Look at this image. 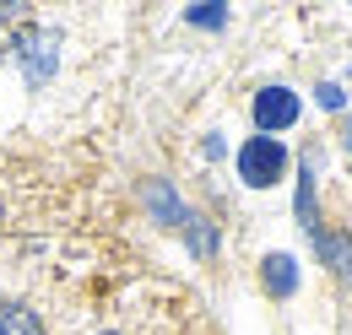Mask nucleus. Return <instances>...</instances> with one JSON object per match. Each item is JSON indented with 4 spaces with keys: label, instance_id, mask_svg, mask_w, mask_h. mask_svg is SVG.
<instances>
[{
    "label": "nucleus",
    "instance_id": "obj_14",
    "mask_svg": "<svg viewBox=\"0 0 352 335\" xmlns=\"http://www.w3.org/2000/svg\"><path fill=\"white\" fill-rule=\"evenodd\" d=\"M98 335H125V330H98Z\"/></svg>",
    "mask_w": 352,
    "mask_h": 335
},
{
    "label": "nucleus",
    "instance_id": "obj_10",
    "mask_svg": "<svg viewBox=\"0 0 352 335\" xmlns=\"http://www.w3.org/2000/svg\"><path fill=\"white\" fill-rule=\"evenodd\" d=\"M228 11L222 5H190V27H222Z\"/></svg>",
    "mask_w": 352,
    "mask_h": 335
},
{
    "label": "nucleus",
    "instance_id": "obj_6",
    "mask_svg": "<svg viewBox=\"0 0 352 335\" xmlns=\"http://www.w3.org/2000/svg\"><path fill=\"white\" fill-rule=\"evenodd\" d=\"M146 211H152V222H163V227H184V222H190V206L179 200V189L168 178H152V184H146Z\"/></svg>",
    "mask_w": 352,
    "mask_h": 335
},
{
    "label": "nucleus",
    "instance_id": "obj_9",
    "mask_svg": "<svg viewBox=\"0 0 352 335\" xmlns=\"http://www.w3.org/2000/svg\"><path fill=\"white\" fill-rule=\"evenodd\" d=\"M179 233H184V244H190V254H195V259H212V254H217V227H212L201 211H190V222H184Z\"/></svg>",
    "mask_w": 352,
    "mask_h": 335
},
{
    "label": "nucleus",
    "instance_id": "obj_1",
    "mask_svg": "<svg viewBox=\"0 0 352 335\" xmlns=\"http://www.w3.org/2000/svg\"><path fill=\"white\" fill-rule=\"evenodd\" d=\"M11 60H16L22 82L33 92H44L60 76V65H65V33L54 22H22V33L11 38Z\"/></svg>",
    "mask_w": 352,
    "mask_h": 335
},
{
    "label": "nucleus",
    "instance_id": "obj_8",
    "mask_svg": "<svg viewBox=\"0 0 352 335\" xmlns=\"http://www.w3.org/2000/svg\"><path fill=\"white\" fill-rule=\"evenodd\" d=\"M293 216H298V227L320 233V189H314V152H309L304 163H298V195H293Z\"/></svg>",
    "mask_w": 352,
    "mask_h": 335
},
{
    "label": "nucleus",
    "instance_id": "obj_2",
    "mask_svg": "<svg viewBox=\"0 0 352 335\" xmlns=\"http://www.w3.org/2000/svg\"><path fill=\"white\" fill-rule=\"evenodd\" d=\"M233 163H239V178H244L250 189H271V184L287 173L293 157H287V146H282L276 135H250V141L239 146V157H233Z\"/></svg>",
    "mask_w": 352,
    "mask_h": 335
},
{
    "label": "nucleus",
    "instance_id": "obj_7",
    "mask_svg": "<svg viewBox=\"0 0 352 335\" xmlns=\"http://www.w3.org/2000/svg\"><path fill=\"white\" fill-rule=\"evenodd\" d=\"M261 287H265V297H293L298 292V259L293 254H265L261 259Z\"/></svg>",
    "mask_w": 352,
    "mask_h": 335
},
{
    "label": "nucleus",
    "instance_id": "obj_13",
    "mask_svg": "<svg viewBox=\"0 0 352 335\" xmlns=\"http://www.w3.org/2000/svg\"><path fill=\"white\" fill-rule=\"evenodd\" d=\"M342 141H347V152H352V114H347V135H342Z\"/></svg>",
    "mask_w": 352,
    "mask_h": 335
},
{
    "label": "nucleus",
    "instance_id": "obj_11",
    "mask_svg": "<svg viewBox=\"0 0 352 335\" xmlns=\"http://www.w3.org/2000/svg\"><path fill=\"white\" fill-rule=\"evenodd\" d=\"M314 97H320V108H331V114H336V108L347 103V92H342L336 82H320V86H314Z\"/></svg>",
    "mask_w": 352,
    "mask_h": 335
},
{
    "label": "nucleus",
    "instance_id": "obj_12",
    "mask_svg": "<svg viewBox=\"0 0 352 335\" xmlns=\"http://www.w3.org/2000/svg\"><path fill=\"white\" fill-rule=\"evenodd\" d=\"M6 22H22V5H16V0H0V27H6Z\"/></svg>",
    "mask_w": 352,
    "mask_h": 335
},
{
    "label": "nucleus",
    "instance_id": "obj_4",
    "mask_svg": "<svg viewBox=\"0 0 352 335\" xmlns=\"http://www.w3.org/2000/svg\"><path fill=\"white\" fill-rule=\"evenodd\" d=\"M314 254H320V265L336 281H352V233L347 227H320L314 233Z\"/></svg>",
    "mask_w": 352,
    "mask_h": 335
},
{
    "label": "nucleus",
    "instance_id": "obj_3",
    "mask_svg": "<svg viewBox=\"0 0 352 335\" xmlns=\"http://www.w3.org/2000/svg\"><path fill=\"white\" fill-rule=\"evenodd\" d=\"M250 114H255V130H261V135H276V130H293V125H298L304 103H298V92H293V86H276V82H271V86L255 92Z\"/></svg>",
    "mask_w": 352,
    "mask_h": 335
},
{
    "label": "nucleus",
    "instance_id": "obj_5",
    "mask_svg": "<svg viewBox=\"0 0 352 335\" xmlns=\"http://www.w3.org/2000/svg\"><path fill=\"white\" fill-rule=\"evenodd\" d=\"M0 335H49V325L28 297L0 292Z\"/></svg>",
    "mask_w": 352,
    "mask_h": 335
}]
</instances>
